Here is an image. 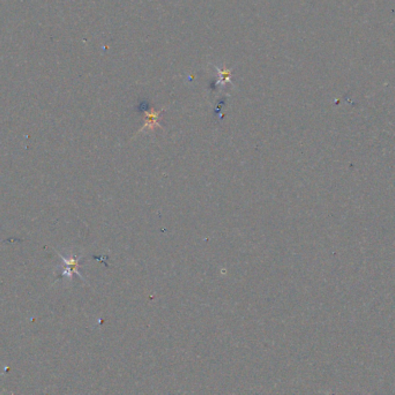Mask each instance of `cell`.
<instances>
[{
    "instance_id": "cell-1",
    "label": "cell",
    "mask_w": 395,
    "mask_h": 395,
    "mask_svg": "<svg viewBox=\"0 0 395 395\" xmlns=\"http://www.w3.org/2000/svg\"><path fill=\"white\" fill-rule=\"evenodd\" d=\"M162 111H155L154 109L148 110L145 112V124L140 128V132L142 131H154L156 127H161V124L158 123V118L161 117Z\"/></svg>"
},
{
    "instance_id": "cell-2",
    "label": "cell",
    "mask_w": 395,
    "mask_h": 395,
    "mask_svg": "<svg viewBox=\"0 0 395 395\" xmlns=\"http://www.w3.org/2000/svg\"><path fill=\"white\" fill-rule=\"evenodd\" d=\"M219 73H220V80L218 83H226L230 80V71L229 70H223V71H220L219 70Z\"/></svg>"
}]
</instances>
